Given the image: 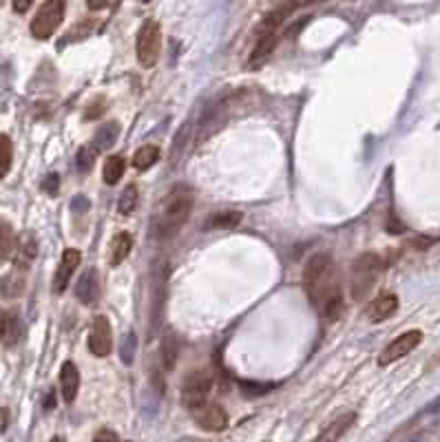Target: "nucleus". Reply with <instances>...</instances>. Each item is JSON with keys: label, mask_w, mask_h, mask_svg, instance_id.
Here are the masks:
<instances>
[{"label": "nucleus", "mask_w": 440, "mask_h": 442, "mask_svg": "<svg viewBox=\"0 0 440 442\" xmlns=\"http://www.w3.org/2000/svg\"><path fill=\"white\" fill-rule=\"evenodd\" d=\"M20 246H23V257H25L27 261H31V259L36 257L38 246H36V239H33V235H31V232L23 235V241H20Z\"/></svg>", "instance_id": "30"}, {"label": "nucleus", "mask_w": 440, "mask_h": 442, "mask_svg": "<svg viewBox=\"0 0 440 442\" xmlns=\"http://www.w3.org/2000/svg\"><path fill=\"white\" fill-rule=\"evenodd\" d=\"M93 442H119L117 440V433L111 431V429H100L93 438Z\"/></svg>", "instance_id": "34"}, {"label": "nucleus", "mask_w": 440, "mask_h": 442, "mask_svg": "<svg viewBox=\"0 0 440 442\" xmlns=\"http://www.w3.org/2000/svg\"><path fill=\"white\" fill-rule=\"evenodd\" d=\"M51 442H65V440H63V438H58V436H55V438H51Z\"/></svg>", "instance_id": "39"}, {"label": "nucleus", "mask_w": 440, "mask_h": 442, "mask_svg": "<svg viewBox=\"0 0 440 442\" xmlns=\"http://www.w3.org/2000/svg\"><path fill=\"white\" fill-rule=\"evenodd\" d=\"M80 261H82V254L75 248H67L63 252V259H60V266L55 270V276H53V292L60 294L65 292V288L69 286V279L73 276L75 268L80 266Z\"/></svg>", "instance_id": "13"}, {"label": "nucleus", "mask_w": 440, "mask_h": 442, "mask_svg": "<svg viewBox=\"0 0 440 442\" xmlns=\"http://www.w3.org/2000/svg\"><path fill=\"white\" fill-rule=\"evenodd\" d=\"M421 340H423L421 330L403 332L401 336H396L392 343L381 352V356H378V365H392V363H396V360L405 358L409 352H414L418 345H421Z\"/></svg>", "instance_id": "10"}, {"label": "nucleus", "mask_w": 440, "mask_h": 442, "mask_svg": "<svg viewBox=\"0 0 440 442\" xmlns=\"http://www.w3.org/2000/svg\"><path fill=\"white\" fill-rule=\"evenodd\" d=\"M304 290L312 308L326 320L338 318L343 310V292L336 266L328 252H316L310 257L304 270Z\"/></svg>", "instance_id": "1"}, {"label": "nucleus", "mask_w": 440, "mask_h": 442, "mask_svg": "<svg viewBox=\"0 0 440 442\" xmlns=\"http://www.w3.org/2000/svg\"><path fill=\"white\" fill-rule=\"evenodd\" d=\"M135 51H137V63L144 69H151L157 65L159 53H162V29L155 20H146L139 27L137 40H135Z\"/></svg>", "instance_id": "6"}, {"label": "nucleus", "mask_w": 440, "mask_h": 442, "mask_svg": "<svg viewBox=\"0 0 440 442\" xmlns=\"http://www.w3.org/2000/svg\"><path fill=\"white\" fill-rule=\"evenodd\" d=\"M137 197H139L137 186L135 184H129L122 190V195H119V199H117V212L119 215H131L137 208Z\"/></svg>", "instance_id": "24"}, {"label": "nucleus", "mask_w": 440, "mask_h": 442, "mask_svg": "<svg viewBox=\"0 0 440 442\" xmlns=\"http://www.w3.org/2000/svg\"><path fill=\"white\" fill-rule=\"evenodd\" d=\"M9 425V411L5 407H0V433H3Z\"/></svg>", "instance_id": "37"}, {"label": "nucleus", "mask_w": 440, "mask_h": 442, "mask_svg": "<svg viewBox=\"0 0 440 442\" xmlns=\"http://www.w3.org/2000/svg\"><path fill=\"white\" fill-rule=\"evenodd\" d=\"M239 389L246 398H257V396H266L268 392L274 389V383H254V380H239Z\"/></svg>", "instance_id": "28"}, {"label": "nucleus", "mask_w": 440, "mask_h": 442, "mask_svg": "<svg viewBox=\"0 0 440 442\" xmlns=\"http://www.w3.org/2000/svg\"><path fill=\"white\" fill-rule=\"evenodd\" d=\"M11 5H14V11L16 14H25L33 5V0H11Z\"/></svg>", "instance_id": "36"}, {"label": "nucleus", "mask_w": 440, "mask_h": 442, "mask_svg": "<svg viewBox=\"0 0 440 442\" xmlns=\"http://www.w3.org/2000/svg\"><path fill=\"white\" fill-rule=\"evenodd\" d=\"M104 113V102H100V99H95V104H91L85 113V119H95Z\"/></svg>", "instance_id": "35"}, {"label": "nucleus", "mask_w": 440, "mask_h": 442, "mask_svg": "<svg viewBox=\"0 0 440 442\" xmlns=\"http://www.w3.org/2000/svg\"><path fill=\"white\" fill-rule=\"evenodd\" d=\"M354 420H356V414L354 411H348V414H341V416H336L332 423L321 431V436H318L316 442H338L343 438V433L354 425Z\"/></svg>", "instance_id": "17"}, {"label": "nucleus", "mask_w": 440, "mask_h": 442, "mask_svg": "<svg viewBox=\"0 0 440 442\" xmlns=\"http://www.w3.org/2000/svg\"><path fill=\"white\" fill-rule=\"evenodd\" d=\"M127 171V164H124V157L122 155H111L107 162H104V168H102V177H104V184L109 186H115L119 179H122Z\"/></svg>", "instance_id": "20"}, {"label": "nucleus", "mask_w": 440, "mask_h": 442, "mask_svg": "<svg viewBox=\"0 0 440 442\" xmlns=\"http://www.w3.org/2000/svg\"><path fill=\"white\" fill-rule=\"evenodd\" d=\"M381 270H383V259L376 252H365L354 261L352 281H350V294L354 301H363L370 294L374 281L378 274H381Z\"/></svg>", "instance_id": "3"}, {"label": "nucleus", "mask_w": 440, "mask_h": 442, "mask_svg": "<svg viewBox=\"0 0 440 442\" xmlns=\"http://www.w3.org/2000/svg\"><path fill=\"white\" fill-rule=\"evenodd\" d=\"M75 296L82 301L85 306L93 308L100 298V279H97V270L95 268H87L82 272V276L77 279L75 286Z\"/></svg>", "instance_id": "14"}, {"label": "nucleus", "mask_w": 440, "mask_h": 442, "mask_svg": "<svg viewBox=\"0 0 440 442\" xmlns=\"http://www.w3.org/2000/svg\"><path fill=\"white\" fill-rule=\"evenodd\" d=\"M157 159H159V149L153 146V144H146V146L135 151V155H133V168L135 171H149L151 166L157 164Z\"/></svg>", "instance_id": "21"}, {"label": "nucleus", "mask_w": 440, "mask_h": 442, "mask_svg": "<svg viewBox=\"0 0 440 442\" xmlns=\"http://www.w3.org/2000/svg\"><path fill=\"white\" fill-rule=\"evenodd\" d=\"M89 350L93 356L104 358L113 350V334H111V323L107 316H95L93 325L89 332Z\"/></svg>", "instance_id": "11"}, {"label": "nucleus", "mask_w": 440, "mask_h": 442, "mask_svg": "<svg viewBox=\"0 0 440 442\" xmlns=\"http://www.w3.org/2000/svg\"><path fill=\"white\" fill-rule=\"evenodd\" d=\"M77 389H80V372L71 360H67L63 370H60V394H63L65 403H73Z\"/></svg>", "instance_id": "16"}, {"label": "nucleus", "mask_w": 440, "mask_h": 442, "mask_svg": "<svg viewBox=\"0 0 440 442\" xmlns=\"http://www.w3.org/2000/svg\"><path fill=\"white\" fill-rule=\"evenodd\" d=\"M398 310V296L392 292H385L381 296H376L372 303L367 306V318L372 323H381V320H387L390 316H394Z\"/></svg>", "instance_id": "15"}, {"label": "nucleus", "mask_w": 440, "mask_h": 442, "mask_svg": "<svg viewBox=\"0 0 440 442\" xmlns=\"http://www.w3.org/2000/svg\"><path fill=\"white\" fill-rule=\"evenodd\" d=\"M284 18H286V9H279V11H272L262 23V27H259L257 43H254V49L250 53V67H259L272 53V49L279 43V33L277 31H279V27H281Z\"/></svg>", "instance_id": "5"}, {"label": "nucleus", "mask_w": 440, "mask_h": 442, "mask_svg": "<svg viewBox=\"0 0 440 442\" xmlns=\"http://www.w3.org/2000/svg\"><path fill=\"white\" fill-rule=\"evenodd\" d=\"M242 219H244V215L242 212H235V210H230V212H217V215L210 217L208 228H226V230H230V228H237L239 224H242Z\"/></svg>", "instance_id": "23"}, {"label": "nucleus", "mask_w": 440, "mask_h": 442, "mask_svg": "<svg viewBox=\"0 0 440 442\" xmlns=\"http://www.w3.org/2000/svg\"><path fill=\"white\" fill-rule=\"evenodd\" d=\"M97 159V149L93 144H85L82 149L77 151L75 164H77V173H89Z\"/></svg>", "instance_id": "27"}, {"label": "nucleus", "mask_w": 440, "mask_h": 442, "mask_svg": "<svg viewBox=\"0 0 440 442\" xmlns=\"http://www.w3.org/2000/svg\"><path fill=\"white\" fill-rule=\"evenodd\" d=\"M142 3H144V5H149V3H151V0H142Z\"/></svg>", "instance_id": "40"}, {"label": "nucleus", "mask_w": 440, "mask_h": 442, "mask_svg": "<svg viewBox=\"0 0 440 442\" xmlns=\"http://www.w3.org/2000/svg\"><path fill=\"white\" fill-rule=\"evenodd\" d=\"M14 248H16L14 230H11L9 224L0 221V264H3V261H7L14 254Z\"/></svg>", "instance_id": "22"}, {"label": "nucleus", "mask_w": 440, "mask_h": 442, "mask_svg": "<svg viewBox=\"0 0 440 442\" xmlns=\"http://www.w3.org/2000/svg\"><path fill=\"white\" fill-rule=\"evenodd\" d=\"M232 107H230V99H219L213 107H208L199 119V126H197V144L206 142L210 139L219 129H224V124L228 122V115H230Z\"/></svg>", "instance_id": "9"}, {"label": "nucleus", "mask_w": 440, "mask_h": 442, "mask_svg": "<svg viewBox=\"0 0 440 442\" xmlns=\"http://www.w3.org/2000/svg\"><path fill=\"white\" fill-rule=\"evenodd\" d=\"M14 162V149H11V139L7 135H0V179H5L11 171Z\"/></svg>", "instance_id": "25"}, {"label": "nucleus", "mask_w": 440, "mask_h": 442, "mask_svg": "<svg viewBox=\"0 0 440 442\" xmlns=\"http://www.w3.org/2000/svg\"><path fill=\"white\" fill-rule=\"evenodd\" d=\"M11 316H9V312H5V310H0V338H5L7 334H9V330H11Z\"/></svg>", "instance_id": "33"}, {"label": "nucleus", "mask_w": 440, "mask_h": 442, "mask_svg": "<svg viewBox=\"0 0 440 442\" xmlns=\"http://www.w3.org/2000/svg\"><path fill=\"white\" fill-rule=\"evenodd\" d=\"M89 208H91V204H89V199H87L85 195H75V197H73L71 210H73L75 215H82V212H87Z\"/></svg>", "instance_id": "31"}, {"label": "nucleus", "mask_w": 440, "mask_h": 442, "mask_svg": "<svg viewBox=\"0 0 440 442\" xmlns=\"http://www.w3.org/2000/svg\"><path fill=\"white\" fill-rule=\"evenodd\" d=\"M177 354H179V343L173 334H166L162 338V360H164V367L166 370H173L175 363H177Z\"/></svg>", "instance_id": "26"}, {"label": "nucleus", "mask_w": 440, "mask_h": 442, "mask_svg": "<svg viewBox=\"0 0 440 442\" xmlns=\"http://www.w3.org/2000/svg\"><path fill=\"white\" fill-rule=\"evenodd\" d=\"M168 264L166 261H157L153 268V298H151V328L149 336H155L164 323L166 314V301H168Z\"/></svg>", "instance_id": "4"}, {"label": "nucleus", "mask_w": 440, "mask_h": 442, "mask_svg": "<svg viewBox=\"0 0 440 442\" xmlns=\"http://www.w3.org/2000/svg\"><path fill=\"white\" fill-rule=\"evenodd\" d=\"M58 186H60V177L55 175V173H51V175H47L45 177V184H43V190L47 193V195H58Z\"/></svg>", "instance_id": "32"}, {"label": "nucleus", "mask_w": 440, "mask_h": 442, "mask_svg": "<svg viewBox=\"0 0 440 442\" xmlns=\"http://www.w3.org/2000/svg\"><path fill=\"white\" fill-rule=\"evenodd\" d=\"M133 248V239L129 232H119L115 239H113V244H111V254H109V264L111 266H119L122 261L129 257Z\"/></svg>", "instance_id": "18"}, {"label": "nucleus", "mask_w": 440, "mask_h": 442, "mask_svg": "<svg viewBox=\"0 0 440 442\" xmlns=\"http://www.w3.org/2000/svg\"><path fill=\"white\" fill-rule=\"evenodd\" d=\"M135 350H137V336H135L133 332H129V334L122 338V343H119V356H122L124 365H131V363H133Z\"/></svg>", "instance_id": "29"}, {"label": "nucleus", "mask_w": 440, "mask_h": 442, "mask_svg": "<svg viewBox=\"0 0 440 442\" xmlns=\"http://www.w3.org/2000/svg\"><path fill=\"white\" fill-rule=\"evenodd\" d=\"M67 11V0H47L45 5H40L38 14L31 20V36L38 40H49L58 27L63 25Z\"/></svg>", "instance_id": "7"}, {"label": "nucleus", "mask_w": 440, "mask_h": 442, "mask_svg": "<svg viewBox=\"0 0 440 442\" xmlns=\"http://www.w3.org/2000/svg\"><path fill=\"white\" fill-rule=\"evenodd\" d=\"M111 3V0H89V9H104L107 5Z\"/></svg>", "instance_id": "38"}, {"label": "nucleus", "mask_w": 440, "mask_h": 442, "mask_svg": "<svg viewBox=\"0 0 440 442\" xmlns=\"http://www.w3.org/2000/svg\"><path fill=\"white\" fill-rule=\"evenodd\" d=\"M213 389V376L204 370L193 372L186 376L182 385V405L191 411L206 405V398Z\"/></svg>", "instance_id": "8"}, {"label": "nucleus", "mask_w": 440, "mask_h": 442, "mask_svg": "<svg viewBox=\"0 0 440 442\" xmlns=\"http://www.w3.org/2000/svg\"><path fill=\"white\" fill-rule=\"evenodd\" d=\"M193 210V190L188 186H175L162 202L157 221H155V232L157 237L168 239L179 232Z\"/></svg>", "instance_id": "2"}, {"label": "nucleus", "mask_w": 440, "mask_h": 442, "mask_svg": "<svg viewBox=\"0 0 440 442\" xmlns=\"http://www.w3.org/2000/svg\"><path fill=\"white\" fill-rule=\"evenodd\" d=\"M117 135H119V124L117 122H107V124H102L95 131L93 146L97 151H107V149H111L117 142Z\"/></svg>", "instance_id": "19"}, {"label": "nucleus", "mask_w": 440, "mask_h": 442, "mask_svg": "<svg viewBox=\"0 0 440 442\" xmlns=\"http://www.w3.org/2000/svg\"><path fill=\"white\" fill-rule=\"evenodd\" d=\"M193 416L204 431H224L228 427V414L219 405H202L193 411Z\"/></svg>", "instance_id": "12"}]
</instances>
